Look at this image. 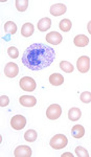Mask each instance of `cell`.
Instances as JSON below:
<instances>
[{
    "instance_id": "1",
    "label": "cell",
    "mask_w": 91,
    "mask_h": 157,
    "mask_svg": "<svg viewBox=\"0 0 91 157\" xmlns=\"http://www.w3.org/2000/svg\"><path fill=\"white\" fill-rule=\"evenodd\" d=\"M55 54L52 47L42 43H34L25 49L22 56V63L29 70L38 71L51 65Z\"/></svg>"
},
{
    "instance_id": "2",
    "label": "cell",
    "mask_w": 91,
    "mask_h": 157,
    "mask_svg": "<svg viewBox=\"0 0 91 157\" xmlns=\"http://www.w3.org/2000/svg\"><path fill=\"white\" fill-rule=\"evenodd\" d=\"M68 144V139L63 134H57L54 137H51L49 141V146L55 150H61V149L65 148Z\"/></svg>"
},
{
    "instance_id": "3",
    "label": "cell",
    "mask_w": 91,
    "mask_h": 157,
    "mask_svg": "<svg viewBox=\"0 0 91 157\" xmlns=\"http://www.w3.org/2000/svg\"><path fill=\"white\" fill-rule=\"evenodd\" d=\"M19 85L21 87V89H23L24 91H27V92H30V91H34L36 89V81L30 77H23L20 80Z\"/></svg>"
},
{
    "instance_id": "4",
    "label": "cell",
    "mask_w": 91,
    "mask_h": 157,
    "mask_svg": "<svg viewBox=\"0 0 91 157\" xmlns=\"http://www.w3.org/2000/svg\"><path fill=\"white\" fill-rule=\"evenodd\" d=\"M62 114V108L58 104H52L46 110V116L50 121H55Z\"/></svg>"
},
{
    "instance_id": "5",
    "label": "cell",
    "mask_w": 91,
    "mask_h": 157,
    "mask_svg": "<svg viewBox=\"0 0 91 157\" xmlns=\"http://www.w3.org/2000/svg\"><path fill=\"white\" fill-rule=\"evenodd\" d=\"M26 125V118L21 114H17L13 116L11 120V126L15 130H22Z\"/></svg>"
},
{
    "instance_id": "6",
    "label": "cell",
    "mask_w": 91,
    "mask_h": 157,
    "mask_svg": "<svg viewBox=\"0 0 91 157\" xmlns=\"http://www.w3.org/2000/svg\"><path fill=\"white\" fill-rule=\"evenodd\" d=\"M77 68L80 72L86 73L90 68V59L87 56H82L77 61Z\"/></svg>"
},
{
    "instance_id": "7",
    "label": "cell",
    "mask_w": 91,
    "mask_h": 157,
    "mask_svg": "<svg viewBox=\"0 0 91 157\" xmlns=\"http://www.w3.org/2000/svg\"><path fill=\"white\" fill-rule=\"evenodd\" d=\"M4 73H6V77L9 78L17 77L18 73H19L18 65L15 64V63H13V62L7 63V64L6 65V67H4Z\"/></svg>"
},
{
    "instance_id": "8",
    "label": "cell",
    "mask_w": 91,
    "mask_h": 157,
    "mask_svg": "<svg viewBox=\"0 0 91 157\" xmlns=\"http://www.w3.org/2000/svg\"><path fill=\"white\" fill-rule=\"evenodd\" d=\"M32 155V149L27 146H19L14 151L15 157H30Z\"/></svg>"
},
{
    "instance_id": "9",
    "label": "cell",
    "mask_w": 91,
    "mask_h": 157,
    "mask_svg": "<svg viewBox=\"0 0 91 157\" xmlns=\"http://www.w3.org/2000/svg\"><path fill=\"white\" fill-rule=\"evenodd\" d=\"M67 11V7L65 4L63 3H55L54 6H50V10H49V13L55 17H58V16H61V15L65 14Z\"/></svg>"
},
{
    "instance_id": "10",
    "label": "cell",
    "mask_w": 91,
    "mask_h": 157,
    "mask_svg": "<svg viewBox=\"0 0 91 157\" xmlns=\"http://www.w3.org/2000/svg\"><path fill=\"white\" fill-rule=\"evenodd\" d=\"M63 37L61 36V34H59L58 32H50L49 34L46 35V41L49 44L52 45H58L62 42Z\"/></svg>"
},
{
    "instance_id": "11",
    "label": "cell",
    "mask_w": 91,
    "mask_h": 157,
    "mask_svg": "<svg viewBox=\"0 0 91 157\" xmlns=\"http://www.w3.org/2000/svg\"><path fill=\"white\" fill-rule=\"evenodd\" d=\"M19 102L24 107L30 108V107H34L37 104V98L35 97H32V95H22L19 98Z\"/></svg>"
},
{
    "instance_id": "12",
    "label": "cell",
    "mask_w": 91,
    "mask_h": 157,
    "mask_svg": "<svg viewBox=\"0 0 91 157\" xmlns=\"http://www.w3.org/2000/svg\"><path fill=\"white\" fill-rule=\"evenodd\" d=\"M73 43H74V45L78 47H85L89 44V39H88V37H86L85 35H78V36L74 37Z\"/></svg>"
},
{
    "instance_id": "13",
    "label": "cell",
    "mask_w": 91,
    "mask_h": 157,
    "mask_svg": "<svg viewBox=\"0 0 91 157\" xmlns=\"http://www.w3.org/2000/svg\"><path fill=\"white\" fill-rule=\"evenodd\" d=\"M50 26H51V20L49 18H47V17L42 18L38 22V29H39L40 32H46L47 29H50Z\"/></svg>"
},
{
    "instance_id": "14",
    "label": "cell",
    "mask_w": 91,
    "mask_h": 157,
    "mask_svg": "<svg viewBox=\"0 0 91 157\" xmlns=\"http://www.w3.org/2000/svg\"><path fill=\"white\" fill-rule=\"evenodd\" d=\"M49 83L52 86H60L64 83V77L60 73H52L49 77Z\"/></svg>"
},
{
    "instance_id": "15",
    "label": "cell",
    "mask_w": 91,
    "mask_h": 157,
    "mask_svg": "<svg viewBox=\"0 0 91 157\" xmlns=\"http://www.w3.org/2000/svg\"><path fill=\"white\" fill-rule=\"evenodd\" d=\"M34 30H35V27L30 22H27V23L23 24L21 29V35L25 38L27 37H30L32 34H34Z\"/></svg>"
},
{
    "instance_id": "16",
    "label": "cell",
    "mask_w": 91,
    "mask_h": 157,
    "mask_svg": "<svg viewBox=\"0 0 91 157\" xmlns=\"http://www.w3.org/2000/svg\"><path fill=\"white\" fill-rule=\"evenodd\" d=\"M85 134V128L82 125H75L74 127L71 129V135L74 138H81L83 137Z\"/></svg>"
},
{
    "instance_id": "17",
    "label": "cell",
    "mask_w": 91,
    "mask_h": 157,
    "mask_svg": "<svg viewBox=\"0 0 91 157\" xmlns=\"http://www.w3.org/2000/svg\"><path fill=\"white\" fill-rule=\"evenodd\" d=\"M82 116V112L79 108H71L68 111V118L72 121H79Z\"/></svg>"
},
{
    "instance_id": "18",
    "label": "cell",
    "mask_w": 91,
    "mask_h": 157,
    "mask_svg": "<svg viewBox=\"0 0 91 157\" xmlns=\"http://www.w3.org/2000/svg\"><path fill=\"white\" fill-rule=\"evenodd\" d=\"M59 27H60V29L62 30V32L67 33V32H69V30L71 29L72 23H71V21H70L69 19H63V20H61V22L59 24Z\"/></svg>"
},
{
    "instance_id": "19",
    "label": "cell",
    "mask_w": 91,
    "mask_h": 157,
    "mask_svg": "<svg viewBox=\"0 0 91 157\" xmlns=\"http://www.w3.org/2000/svg\"><path fill=\"white\" fill-rule=\"evenodd\" d=\"M4 30L9 35H14L16 34L17 32V25L15 22L13 21H7L6 24H4Z\"/></svg>"
},
{
    "instance_id": "20",
    "label": "cell",
    "mask_w": 91,
    "mask_h": 157,
    "mask_svg": "<svg viewBox=\"0 0 91 157\" xmlns=\"http://www.w3.org/2000/svg\"><path fill=\"white\" fill-rule=\"evenodd\" d=\"M38 137V134L35 130H28L24 134V139L28 143H34Z\"/></svg>"
},
{
    "instance_id": "21",
    "label": "cell",
    "mask_w": 91,
    "mask_h": 157,
    "mask_svg": "<svg viewBox=\"0 0 91 157\" xmlns=\"http://www.w3.org/2000/svg\"><path fill=\"white\" fill-rule=\"evenodd\" d=\"M15 4H16V9L19 12H24L28 7V0H16Z\"/></svg>"
},
{
    "instance_id": "22",
    "label": "cell",
    "mask_w": 91,
    "mask_h": 157,
    "mask_svg": "<svg viewBox=\"0 0 91 157\" xmlns=\"http://www.w3.org/2000/svg\"><path fill=\"white\" fill-rule=\"evenodd\" d=\"M60 68L66 73H71L73 71V65L67 61H62L60 63Z\"/></svg>"
},
{
    "instance_id": "23",
    "label": "cell",
    "mask_w": 91,
    "mask_h": 157,
    "mask_svg": "<svg viewBox=\"0 0 91 157\" xmlns=\"http://www.w3.org/2000/svg\"><path fill=\"white\" fill-rule=\"evenodd\" d=\"M75 154L79 157H89L88 151L85 148H83V147H77L75 148Z\"/></svg>"
},
{
    "instance_id": "24",
    "label": "cell",
    "mask_w": 91,
    "mask_h": 157,
    "mask_svg": "<svg viewBox=\"0 0 91 157\" xmlns=\"http://www.w3.org/2000/svg\"><path fill=\"white\" fill-rule=\"evenodd\" d=\"M80 98H81V101L85 104L90 103L91 102V92H89V91H85V92H83L82 94L80 95Z\"/></svg>"
},
{
    "instance_id": "25",
    "label": "cell",
    "mask_w": 91,
    "mask_h": 157,
    "mask_svg": "<svg viewBox=\"0 0 91 157\" xmlns=\"http://www.w3.org/2000/svg\"><path fill=\"white\" fill-rule=\"evenodd\" d=\"M7 54H9V58H12V59H16V58H18V56H19V52L15 46H11L9 49H7Z\"/></svg>"
},
{
    "instance_id": "26",
    "label": "cell",
    "mask_w": 91,
    "mask_h": 157,
    "mask_svg": "<svg viewBox=\"0 0 91 157\" xmlns=\"http://www.w3.org/2000/svg\"><path fill=\"white\" fill-rule=\"evenodd\" d=\"M9 98L6 95H1L0 97V106L1 107H6V106L9 105Z\"/></svg>"
},
{
    "instance_id": "27",
    "label": "cell",
    "mask_w": 91,
    "mask_h": 157,
    "mask_svg": "<svg viewBox=\"0 0 91 157\" xmlns=\"http://www.w3.org/2000/svg\"><path fill=\"white\" fill-rule=\"evenodd\" d=\"M87 29H88V33L91 35V21L88 22V25H87Z\"/></svg>"
},
{
    "instance_id": "28",
    "label": "cell",
    "mask_w": 91,
    "mask_h": 157,
    "mask_svg": "<svg viewBox=\"0 0 91 157\" xmlns=\"http://www.w3.org/2000/svg\"><path fill=\"white\" fill-rule=\"evenodd\" d=\"M65 156H73L71 153H64L62 154V157H65Z\"/></svg>"
}]
</instances>
